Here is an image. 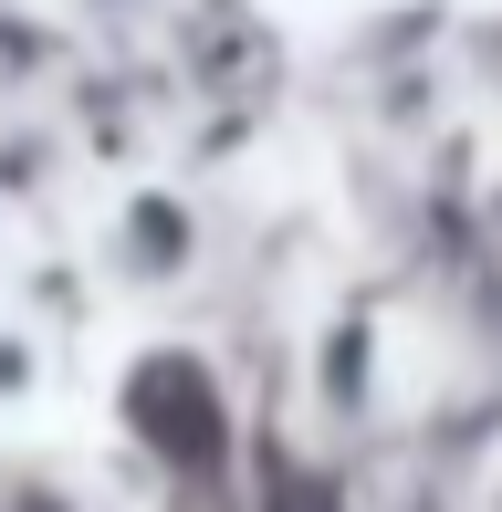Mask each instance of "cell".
<instances>
[{
  "instance_id": "6da1fadb",
  "label": "cell",
  "mask_w": 502,
  "mask_h": 512,
  "mask_svg": "<svg viewBox=\"0 0 502 512\" xmlns=\"http://www.w3.org/2000/svg\"><path fill=\"white\" fill-rule=\"evenodd\" d=\"M126 418L147 450L189 460V471H220V450H231V398H220V377L189 345H157V356L126 366Z\"/></svg>"
}]
</instances>
